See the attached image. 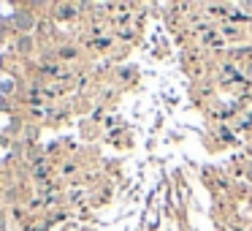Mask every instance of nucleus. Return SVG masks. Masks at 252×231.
Here are the masks:
<instances>
[{
  "label": "nucleus",
  "instance_id": "1",
  "mask_svg": "<svg viewBox=\"0 0 252 231\" xmlns=\"http://www.w3.org/2000/svg\"><path fill=\"white\" fill-rule=\"evenodd\" d=\"M11 22L17 25L19 30H25V33L35 28V17H33L30 11H14V14H11Z\"/></svg>",
  "mask_w": 252,
  "mask_h": 231
},
{
  "label": "nucleus",
  "instance_id": "2",
  "mask_svg": "<svg viewBox=\"0 0 252 231\" xmlns=\"http://www.w3.org/2000/svg\"><path fill=\"white\" fill-rule=\"evenodd\" d=\"M76 14V6H57L55 8V17L57 19H71Z\"/></svg>",
  "mask_w": 252,
  "mask_h": 231
},
{
  "label": "nucleus",
  "instance_id": "3",
  "mask_svg": "<svg viewBox=\"0 0 252 231\" xmlns=\"http://www.w3.org/2000/svg\"><path fill=\"white\" fill-rule=\"evenodd\" d=\"M17 49L22 52V55H28V52L33 49V38H30V36H19V41H17Z\"/></svg>",
  "mask_w": 252,
  "mask_h": 231
},
{
  "label": "nucleus",
  "instance_id": "4",
  "mask_svg": "<svg viewBox=\"0 0 252 231\" xmlns=\"http://www.w3.org/2000/svg\"><path fill=\"white\" fill-rule=\"evenodd\" d=\"M60 55H63V57H73L76 52H73V49H60Z\"/></svg>",
  "mask_w": 252,
  "mask_h": 231
},
{
  "label": "nucleus",
  "instance_id": "5",
  "mask_svg": "<svg viewBox=\"0 0 252 231\" xmlns=\"http://www.w3.org/2000/svg\"><path fill=\"white\" fill-rule=\"evenodd\" d=\"M0 231H3V218H0Z\"/></svg>",
  "mask_w": 252,
  "mask_h": 231
}]
</instances>
